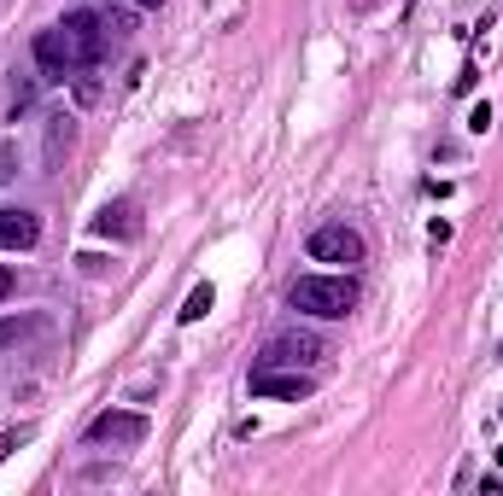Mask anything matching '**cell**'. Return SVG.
Instances as JSON below:
<instances>
[{
  "label": "cell",
  "mask_w": 503,
  "mask_h": 496,
  "mask_svg": "<svg viewBox=\"0 0 503 496\" xmlns=\"http://www.w3.org/2000/svg\"><path fill=\"white\" fill-rule=\"evenodd\" d=\"M287 298H293V309H304V316L340 321V316H351V304H358V280L351 275H299Z\"/></svg>",
  "instance_id": "1"
},
{
  "label": "cell",
  "mask_w": 503,
  "mask_h": 496,
  "mask_svg": "<svg viewBox=\"0 0 503 496\" xmlns=\"http://www.w3.org/2000/svg\"><path fill=\"white\" fill-rule=\"evenodd\" d=\"M316 356H322V339L311 327H287L257 351V368H311Z\"/></svg>",
  "instance_id": "2"
},
{
  "label": "cell",
  "mask_w": 503,
  "mask_h": 496,
  "mask_svg": "<svg viewBox=\"0 0 503 496\" xmlns=\"http://www.w3.org/2000/svg\"><path fill=\"white\" fill-rule=\"evenodd\" d=\"M59 30H65V47H70V59H77V70L100 65V53H106V18H94V12H70Z\"/></svg>",
  "instance_id": "3"
},
{
  "label": "cell",
  "mask_w": 503,
  "mask_h": 496,
  "mask_svg": "<svg viewBox=\"0 0 503 496\" xmlns=\"http://www.w3.org/2000/svg\"><path fill=\"white\" fill-rule=\"evenodd\" d=\"M304 252H311V263H363V234L346 222H322Z\"/></svg>",
  "instance_id": "4"
},
{
  "label": "cell",
  "mask_w": 503,
  "mask_h": 496,
  "mask_svg": "<svg viewBox=\"0 0 503 496\" xmlns=\"http://www.w3.org/2000/svg\"><path fill=\"white\" fill-rule=\"evenodd\" d=\"M146 438V415L135 409H106L88 420V444H141Z\"/></svg>",
  "instance_id": "5"
},
{
  "label": "cell",
  "mask_w": 503,
  "mask_h": 496,
  "mask_svg": "<svg viewBox=\"0 0 503 496\" xmlns=\"http://www.w3.org/2000/svg\"><path fill=\"white\" fill-rule=\"evenodd\" d=\"M316 391V380L304 374V368H257L252 374V397H311Z\"/></svg>",
  "instance_id": "6"
},
{
  "label": "cell",
  "mask_w": 503,
  "mask_h": 496,
  "mask_svg": "<svg viewBox=\"0 0 503 496\" xmlns=\"http://www.w3.org/2000/svg\"><path fill=\"white\" fill-rule=\"evenodd\" d=\"M35 240H42L35 210H0V252H30Z\"/></svg>",
  "instance_id": "7"
},
{
  "label": "cell",
  "mask_w": 503,
  "mask_h": 496,
  "mask_svg": "<svg viewBox=\"0 0 503 496\" xmlns=\"http://www.w3.org/2000/svg\"><path fill=\"white\" fill-rule=\"evenodd\" d=\"M35 65H42L47 77H77V59H70V47H65V30L35 35Z\"/></svg>",
  "instance_id": "8"
},
{
  "label": "cell",
  "mask_w": 503,
  "mask_h": 496,
  "mask_svg": "<svg viewBox=\"0 0 503 496\" xmlns=\"http://www.w3.org/2000/svg\"><path fill=\"white\" fill-rule=\"evenodd\" d=\"M94 234H106V240H135V234H141V222H135V205H124V198H117V205H106L100 216H94Z\"/></svg>",
  "instance_id": "9"
},
{
  "label": "cell",
  "mask_w": 503,
  "mask_h": 496,
  "mask_svg": "<svg viewBox=\"0 0 503 496\" xmlns=\"http://www.w3.org/2000/svg\"><path fill=\"white\" fill-rule=\"evenodd\" d=\"M42 333H47L42 316H6V321H0V351H12V344H30V339H42Z\"/></svg>",
  "instance_id": "10"
},
{
  "label": "cell",
  "mask_w": 503,
  "mask_h": 496,
  "mask_svg": "<svg viewBox=\"0 0 503 496\" xmlns=\"http://www.w3.org/2000/svg\"><path fill=\"white\" fill-rule=\"evenodd\" d=\"M70 141H77V123L59 111V117H47V170H59V158L70 152Z\"/></svg>",
  "instance_id": "11"
},
{
  "label": "cell",
  "mask_w": 503,
  "mask_h": 496,
  "mask_svg": "<svg viewBox=\"0 0 503 496\" xmlns=\"http://www.w3.org/2000/svg\"><path fill=\"white\" fill-rule=\"evenodd\" d=\"M211 304H217V292H211V287H193V292H188V304L176 309V321H182V327H193V321H205V309H211Z\"/></svg>",
  "instance_id": "12"
},
{
  "label": "cell",
  "mask_w": 503,
  "mask_h": 496,
  "mask_svg": "<svg viewBox=\"0 0 503 496\" xmlns=\"http://www.w3.org/2000/svg\"><path fill=\"white\" fill-rule=\"evenodd\" d=\"M12 176H18V146H12V141H0V188H6Z\"/></svg>",
  "instance_id": "13"
},
{
  "label": "cell",
  "mask_w": 503,
  "mask_h": 496,
  "mask_svg": "<svg viewBox=\"0 0 503 496\" xmlns=\"http://www.w3.org/2000/svg\"><path fill=\"white\" fill-rule=\"evenodd\" d=\"M94 99H100V82L88 70H77V106H94Z\"/></svg>",
  "instance_id": "14"
},
{
  "label": "cell",
  "mask_w": 503,
  "mask_h": 496,
  "mask_svg": "<svg viewBox=\"0 0 503 496\" xmlns=\"http://www.w3.org/2000/svg\"><path fill=\"white\" fill-rule=\"evenodd\" d=\"M18 444H30V427H12V432H0V462H6Z\"/></svg>",
  "instance_id": "15"
},
{
  "label": "cell",
  "mask_w": 503,
  "mask_h": 496,
  "mask_svg": "<svg viewBox=\"0 0 503 496\" xmlns=\"http://www.w3.org/2000/svg\"><path fill=\"white\" fill-rule=\"evenodd\" d=\"M469 129H474V134L492 129V106H474V111H469Z\"/></svg>",
  "instance_id": "16"
},
{
  "label": "cell",
  "mask_w": 503,
  "mask_h": 496,
  "mask_svg": "<svg viewBox=\"0 0 503 496\" xmlns=\"http://www.w3.org/2000/svg\"><path fill=\"white\" fill-rule=\"evenodd\" d=\"M6 298H12V269L0 263V304H6Z\"/></svg>",
  "instance_id": "17"
},
{
  "label": "cell",
  "mask_w": 503,
  "mask_h": 496,
  "mask_svg": "<svg viewBox=\"0 0 503 496\" xmlns=\"http://www.w3.org/2000/svg\"><path fill=\"white\" fill-rule=\"evenodd\" d=\"M135 6H164V0H135Z\"/></svg>",
  "instance_id": "18"
},
{
  "label": "cell",
  "mask_w": 503,
  "mask_h": 496,
  "mask_svg": "<svg viewBox=\"0 0 503 496\" xmlns=\"http://www.w3.org/2000/svg\"><path fill=\"white\" fill-rule=\"evenodd\" d=\"M498 467H503V450H498Z\"/></svg>",
  "instance_id": "19"
},
{
  "label": "cell",
  "mask_w": 503,
  "mask_h": 496,
  "mask_svg": "<svg viewBox=\"0 0 503 496\" xmlns=\"http://www.w3.org/2000/svg\"><path fill=\"white\" fill-rule=\"evenodd\" d=\"M498 415H503V409H498Z\"/></svg>",
  "instance_id": "20"
}]
</instances>
